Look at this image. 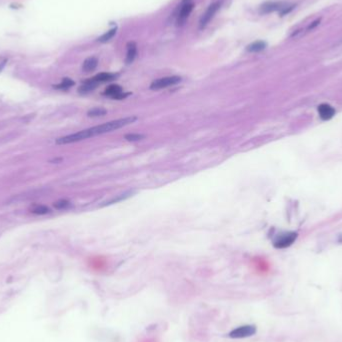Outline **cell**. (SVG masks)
I'll return each instance as SVG.
<instances>
[{
	"label": "cell",
	"instance_id": "1",
	"mask_svg": "<svg viewBox=\"0 0 342 342\" xmlns=\"http://www.w3.org/2000/svg\"><path fill=\"white\" fill-rule=\"evenodd\" d=\"M137 120L136 116H129V117H125V118H120L117 120H113L98 126L95 127H91L85 130H82V131H79L77 133H73L70 135H66L60 137L56 140L57 144H69V143H74V142H78L81 140H84L96 135H101L107 132H111L113 130L119 129L123 126H126L128 124H131L133 122H135Z\"/></svg>",
	"mask_w": 342,
	"mask_h": 342
},
{
	"label": "cell",
	"instance_id": "2",
	"mask_svg": "<svg viewBox=\"0 0 342 342\" xmlns=\"http://www.w3.org/2000/svg\"><path fill=\"white\" fill-rule=\"evenodd\" d=\"M180 81H181V78L179 76H168V77H164V78H159L157 80H154L153 82L151 83L150 89L159 90V89L167 88L169 86H172V85L179 83Z\"/></svg>",
	"mask_w": 342,
	"mask_h": 342
},
{
	"label": "cell",
	"instance_id": "3",
	"mask_svg": "<svg viewBox=\"0 0 342 342\" xmlns=\"http://www.w3.org/2000/svg\"><path fill=\"white\" fill-rule=\"evenodd\" d=\"M178 14H177V25H183L186 19L188 18V16L190 15L191 11L193 10L194 4L192 2V0H183L181 5L179 6Z\"/></svg>",
	"mask_w": 342,
	"mask_h": 342
},
{
	"label": "cell",
	"instance_id": "4",
	"mask_svg": "<svg viewBox=\"0 0 342 342\" xmlns=\"http://www.w3.org/2000/svg\"><path fill=\"white\" fill-rule=\"evenodd\" d=\"M256 333V327L254 325H243V326H239L235 329H233L228 336L230 338H246L249 336H252Z\"/></svg>",
	"mask_w": 342,
	"mask_h": 342
},
{
	"label": "cell",
	"instance_id": "5",
	"mask_svg": "<svg viewBox=\"0 0 342 342\" xmlns=\"http://www.w3.org/2000/svg\"><path fill=\"white\" fill-rule=\"evenodd\" d=\"M296 238H297V233L295 232H288V233L282 234L274 241V246L276 248H280V249L286 248L290 246L291 244L296 240Z\"/></svg>",
	"mask_w": 342,
	"mask_h": 342
},
{
	"label": "cell",
	"instance_id": "6",
	"mask_svg": "<svg viewBox=\"0 0 342 342\" xmlns=\"http://www.w3.org/2000/svg\"><path fill=\"white\" fill-rule=\"evenodd\" d=\"M104 95L111 97L112 99H116V100H121V99H125L127 96L130 95V93H126L123 91L122 87L117 85V84H112L109 85L105 91H104Z\"/></svg>",
	"mask_w": 342,
	"mask_h": 342
},
{
	"label": "cell",
	"instance_id": "7",
	"mask_svg": "<svg viewBox=\"0 0 342 342\" xmlns=\"http://www.w3.org/2000/svg\"><path fill=\"white\" fill-rule=\"evenodd\" d=\"M220 7V2H214L211 4L207 10L203 13V15L201 16V18H200V21H199V27L200 29H203L208 23L209 21L213 18V16L214 14L217 12V10L219 9Z\"/></svg>",
	"mask_w": 342,
	"mask_h": 342
},
{
	"label": "cell",
	"instance_id": "8",
	"mask_svg": "<svg viewBox=\"0 0 342 342\" xmlns=\"http://www.w3.org/2000/svg\"><path fill=\"white\" fill-rule=\"evenodd\" d=\"M318 113L322 120H329L335 115V109L327 103H323L318 106Z\"/></svg>",
	"mask_w": 342,
	"mask_h": 342
},
{
	"label": "cell",
	"instance_id": "9",
	"mask_svg": "<svg viewBox=\"0 0 342 342\" xmlns=\"http://www.w3.org/2000/svg\"><path fill=\"white\" fill-rule=\"evenodd\" d=\"M137 54V46L134 42H129L127 44V54H126V63H132Z\"/></svg>",
	"mask_w": 342,
	"mask_h": 342
},
{
	"label": "cell",
	"instance_id": "10",
	"mask_svg": "<svg viewBox=\"0 0 342 342\" xmlns=\"http://www.w3.org/2000/svg\"><path fill=\"white\" fill-rule=\"evenodd\" d=\"M117 77L116 74L113 73H107V72H103V73H99L95 75L93 78H91L93 81H95L96 83H101V82H107V81H112Z\"/></svg>",
	"mask_w": 342,
	"mask_h": 342
},
{
	"label": "cell",
	"instance_id": "11",
	"mask_svg": "<svg viewBox=\"0 0 342 342\" xmlns=\"http://www.w3.org/2000/svg\"><path fill=\"white\" fill-rule=\"evenodd\" d=\"M97 64H98V60H97V58L89 57L84 61L82 68L85 72H91L97 67Z\"/></svg>",
	"mask_w": 342,
	"mask_h": 342
},
{
	"label": "cell",
	"instance_id": "12",
	"mask_svg": "<svg viewBox=\"0 0 342 342\" xmlns=\"http://www.w3.org/2000/svg\"><path fill=\"white\" fill-rule=\"evenodd\" d=\"M266 48V43L263 41H255L247 46V51L249 52H260Z\"/></svg>",
	"mask_w": 342,
	"mask_h": 342
},
{
	"label": "cell",
	"instance_id": "13",
	"mask_svg": "<svg viewBox=\"0 0 342 342\" xmlns=\"http://www.w3.org/2000/svg\"><path fill=\"white\" fill-rule=\"evenodd\" d=\"M97 85H98V83H96L95 81H93L92 79H89V80L85 81V82L79 87L78 90L80 93H88V92L92 91L93 89H95Z\"/></svg>",
	"mask_w": 342,
	"mask_h": 342
},
{
	"label": "cell",
	"instance_id": "14",
	"mask_svg": "<svg viewBox=\"0 0 342 342\" xmlns=\"http://www.w3.org/2000/svg\"><path fill=\"white\" fill-rule=\"evenodd\" d=\"M31 212L34 214H38V215H43V214H47L50 212V209L48 208L45 205H34L33 207H31Z\"/></svg>",
	"mask_w": 342,
	"mask_h": 342
},
{
	"label": "cell",
	"instance_id": "15",
	"mask_svg": "<svg viewBox=\"0 0 342 342\" xmlns=\"http://www.w3.org/2000/svg\"><path fill=\"white\" fill-rule=\"evenodd\" d=\"M107 113V110L102 108V107H95L91 110L88 111V116L89 117H99V116H104Z\"/></svg>",
	"mask_w": 342,
	"mask_h": 342
},
{
	"label": "cell",
	"instance_id": "16",
	"mask_svg": "<svg viewBox=\"0 0 342 342\" xmlns=\"http://www.w3.org/2000/svg\"><path fill=\"white\" fill-rule=\"evenodd\" d=\"M115 33H116V27H115V28H112V29H110L109 31H107L106 33H104L101 37L98 38V40H99L100 42H107V41H109L114 35H115Z\"/></svg>",
	"mask_w": 342,
	"mask_h": 342
},
{
	"label": "cell",
	"instance_id": "17",
	"mask_svg": "<svg viewBox=\"0 0 342 342\" xmlns=\"http://www.w3.org/2000/svg\"><path fill=\"white\" fill-rule=\"evenodd\" d=\"M73 85H74V81H72V80L69 79V78H64V79L62 80V82L56 86V88H59V89H68L69 87H71V86H73Z\"/></svg>",
	"mask_w": 342,
	"mask_h": 342
},
{
	"label": "cell",
	"instance_id": "18",
	"mask_svg": "<svg viewBox=\"0 0 342 342\" xmlns=\"http://www.w3.org/2000/svg\"><path fill=\"white\" fill-rule=\"evenodd\" d=\"M124 138L127 140V141H131V142H134V141H139V140H142L145 138V136L143 134H138V133H131V134H126L124 136Z\"/></svg>",
	"mask_w": 342,
	"mask_h": 342
},
{
	"label": "cell",
	"instance_id": "19",
	"mask_svg": "<svg viewBox=\"0 0 342 342\" xmlns=\"http://www.w3.org/2000/svg\"><path fill=\"white\" fill-rule=\"evenodd\" d=\"M129 194H130V193L121 194V195H119V196L116 197V198H113V199H111V200H109V201H106V202L103 204V206H104V205H110V204H113V203H116V202H118V201L124 200V199H126L127 197H129Z\"/></svg>",
	"mask_w": 342,
	"mask_h": 342
},
{
	"label": "cell",
	"instance_id": "20",
	"mask_svg": "<svg viewBox=\"0 0 342 342\" xmlns=\"http://www.w3.org/2000/svg\"><path fill=\"white\" fill-rule=\"evenodd\" d=\"M69 206H70V202L68 200H65V199L58 200L54 203V207L57 209H65Z\"/></svg>",
	"mask_w": 342,
	"mask_h": 342
},
{
	"label": "cell",
	"instance_id": "21",
	"mask_svg": "<svg viewBox=\"0 0 342 342\" xmlns=\"http://www.w3.org/2000/svg\"><path fill=\"white\" fill-rule=\"evenodd\" d=\"M138 342H158V341L156 339H154V338H144V339H141Z\"/></svg>",
	"mask_w": 342,
	"mask_h": 342
}]
</instances>
